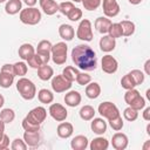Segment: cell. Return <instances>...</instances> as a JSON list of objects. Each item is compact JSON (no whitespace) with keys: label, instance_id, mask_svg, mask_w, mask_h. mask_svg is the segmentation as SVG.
<instances>
[{"label":"cell","instance_id":"cell-34","mask_svg":"<svg viewBox=\"0 0 150 150\" xmlns=\"http://www.w3.org/2000/svg\"><path fill=\"white\" fill-rule=\"evenodd\" d=\"M27 70H28V67L27 64L23 62V61H20V62H15L13 64V71H14V75L15 76H25L27 74Z\"/></svg>","mask_w":150,"mask_h":150},{"label":"cell","instance_id":"cell-1","mask_svg":"<svg viewBox=\"0 0 150 150\" xmlns=\"http://www.w3.org/2000/svg\"><path fill=\"white\" fill-rule=\"evenodd\" d=\"M71 60L75 66L84 71L95 70L97 67V59L94 49L88 45H77L71 50Z\"/></svg>","mask_w":150,"mask_h":150},{"label":"cell","instance_id":"cell-4","mask_svg":"<svg viewBox=\"0 0 150 150\" xmlns=\"http://www.w3.org/2000/svg\"><path fill=\"white\" fill-rule=\"evenodd\" d=\"M67 52H68V46L66 45V42H57L55 45H53L52 47V60L55 64H63L67 61Z\"/></svg>","mask_w":150,"mask_h":150},{"label":"cell","instance_id":"cell-20","mask_svg":"<svg viewBox=\"0 0 150 150\" xmlns=\"http://www.w3.org/2000/svg\"><path fill=\"white\" fill-rule=\"evenodd\" d=\"M59 35L61 36V39L66 40V41H71L75 36V30L74 27L67 23H62L59 27Z\"/></svg>","mask_w":150,"mask_h":150},{"label":"cell","instance_id":"cell-53","mask_svg":"<svg viewBox=\"0 0 150 150\" xmlns=\"http://www.w3.org/2000/svg\"><path fill=\"white\" fill-rule=\"evenodd\" d=\"M143 150H150V141H146V143L143 145Z\"/></svg>","mask_w":150,"mask_h":150},{"label":"cell","instance_id":"cell-7","mask_svg":"<svg viewBox=\"0 0 150 150\" xmlns=\"http://www.w3.org/2000/svg\"><path fill=\"white\" fill-rule=\"evenodd\" d=\"M73 82L67 80L62 74L61 75H55L52 77V88L55 93H64L71 88Z\"/></svg>","mask_w":150,"mask_h":150},{"label":"cell","instance_id":"cell-33","mask_svg":"<svg viewBox=\"0 0 150 150\" xmlns=\"http://www.w3.org/2000/svg\"><path fill=\"white\" fill-rule=\"evenodd\" d=\"M14 118H15V112H14L13 109L5 108L0 111V120H2L5 122V124L6 123H12L14 121Z\"/></svg>","mask_w":150,"mask_h":150},{"label":"cell","instance_id":"cell-13","mask_svg":"<svg viewBox=\"0 0 150 150\" xmlns=\"http://www.w3.org/2000/svg\"><path fill=\"white\" fill-rule=\"evenodd\" d=\"M111 144H112V148L116 150H124V149H127V146L129 144L128 136L123 132H116L112 135Z\"/></svg>","mask_w":150,"mask_h":150},{"label":"cell","instance_id":"cell-11","mask_svg":"<svg viewBox=\"0 0 150 150\" xmlns=\"http://www.w3.org/2000/svg\"><path fill=\"white\" fill-rule=\"evenodd\" d=\"M49 115H50L55 121L62 122V121H64V120L67 118L68 111H67V109H66L62 104H60V103H53V104H50V107H49Z\"/></svg>","mask_w":150,"mask_h":150},{"label":"cell","instance_id":"cell-30","mask_svg":"<svg viewBox=\"0 0 150 150\" xmlns=\"http://www.w3.org/2000/svg\"><path fill=\"white\" fill-rule=\"evenodd\" d=\"M79 114H80V117L83 121H90L95 116V109L91 105H83L80 109V112Z\"/></svg>","mask_w":150,"mask_h":150},{"label":"cell","instance_id":"cell-29","mask_svg":"<svg viewBox=\"0 0 150 150\" xmlns=\"http://www.w3.org/2000/svg\"><path fill=\"white\" fill-rule=\"evenodd\" d=\"M38 98L43 104H49L54 101V94L48 89H41L38 93Z\"/></svg>","mask_w":150,"mask_h":150},{"label":"cell","instance_id":"cell-9","mask_svg":"<svg viewBox=\"0 0 150 150\" xmlns=\"http://www.w3.org/2000/svg\"><path fill=\"white\" fill-rule=\"evenodd\" d=\"M52 42L48 40H41L38 43V48H36V54L41 57V60L43 61V63H48V61L50 60V53H52Z\"/></svg>","mask_w":150,"mask_h":150},{"label":"cell","instance_id":"cell-24","mask_svg":"<svg viewBox=\"0 0 150 150\" xmlns=\"http://www.w3.org/2000/svg\"><path fill=\"white\" fill-rule=\"evenodd\" d=\"M86 95L90 100H95L101 95V87L97 82H89L86 87Z\"/></svg>","mask_w":150,"mask_h":150},{"label":"cell","instance_id":"cell-5","mask_svg":"<svg viewBox=\"0 0 150 150\" xmlns=\"http://www.w3.org/2000/svg\"><path fill=\"white\" fill-rule=\"evenodd\" d=\"M97 110H98V114H100L103 118H107L108 121H109V120H112V118H115V117H117V116L121 115L118 108H117L112 102H109V101L102 102V103L98 105V109H97Z\"/></svg>","mask_w":150,"mask_h":150},{"label":"cell","instance_id":"cell-51","mask_svg":"<svg viewBox=\"0 0 150 150\" xmlns=\"http://www.w3.org/2000/svg\"><path fill=\"white\" fill-rule=\"evenodd\" d=\"M144 69H145V74L150 75V60H146V62L144 63Z\"/></svg>","mask_w":150,"mask_h":150},{"label":"cell","instance_id":"cell-26","mask_svg":"<svg viewBox=\"0 0 150 150\" xmlns=\"http://www.w3.org/2000/svg\"><path fill=\"white\" fill-rule=\"evenodd\" d=\"M22 9V2L21 0H8L5 6V11L9 15H14L19 13Z\"/></svg>","mask_w":150,"mask_h":150},{"label":"cell","instance_id":"cell-21","mask_svg":"<svg viewBox=\"0 0 150 150\" xmlns=\"http://www.w3.org/2000/svg\"><path fill=\"white\" fill-rule=\"evenodd\" d=\"M90 128H91V130H93L94 134H96V135H103L107 131V122L103 118H101V117L94 118L91 121Z\"/></svg>","mask_w":150,"mask_h":150},{"label":"cell","instance_id":"cell-45","mask_svg":"<svg viewBox=\"0 0 150 150\" xmlns=\"http://www.w3.org/2000/svg\"><path fill=\"white\" fill-rule=\"evenodd\" d=\"M22 128L25 131H40V125L39 124H34L29 121H27L26 118L22 120Z\"/></svg>","mask_w":150,"mask_h":150},{"label":"cell","instance_id":"cell-44","mask_svg":"<svg viewBox=\"0 0 150 150\" xmlns=\"http://www.w3.org/2000/svg\"><path fill=\"white\" fill-rule=\"evenodd\" d=\"M76 82L80 86H87L89 82H91V76L87 73H79L77 77H76Z\"/></svg>","mask_w":150,"mask_h":150},{"label":"cell","instance_id":"cell-38","mask_svg":"<svg viewBox=\"0 0 150 150\" xmlns=\"http://www.w3.org/2000/svg\"><path fill=\"white\" fill-rule=\"evenodd\" d=\"M84 9L87 11H95L101 6L102 0H82L81 1Z\"/></svg>","mask_w":150,"mask_h":150},{"label":"cell","instance_id":"cell-41","mask_svg":"<svg viewBox=\"0 0 150 150\" xmlns=\"http://www.w3.org/2000/svg\"><path fill=\"white\" fill-rule=\"evenodd\" d=\"M109 125L111 127L112 130L120 131V130L123 128V125H124V122H123L121 115L117 116V117H115V118H112V120H109Z\"/></svg>","mask_w":150,"mask_h":150},{"label":"cell","instance_id":"cell-48","mask_svg":"<svg viewBox=\"0 0 150 150\" xmlns=\"http://www.w3.org/2000/svg\"><path fill=\"white\" fill-rule=\"evenodd\" d=\"M1 71H7V73H13V74H14V71H13V64H11V63H5V64L1 67Z\"/></svg>","mask_w":150,"mask_h":150},{"label":"cell","instance_id":"cell-55","mask_svg":"<svg viewBox=\"0 0 150 150\" xmlns=\"http://www.w3.org/2000/svg\"><path fill=\"white\" fill-rule=\"evenodd\" d=\"M5 104V97L0 94V108H2V105Z\"/></svg>","mask_w":150,"mask_h":150},{"label":"cell","instance_id":"cell-19","mask_svg":"<svg viewBox=\"0 0 150 150\" xmlns=\"http://www.w3.org/2000/svg\"><path fill=\"white\" fill-rule=\"evenodd\" d=\"M112 22L110 21V19H108L107 16H100L95 20V28L98 33L101 34H107L108 30H109V27Z\"/></svg>","mask_w":150,"mask_h":150},{"label":"cell","instance_id":"cell-3","mask_svg":"<svg viewBox=\"0 0 150 150\" xmlns=\"http://www.w3.org/2000/svg\"><path fill=\"white\" fill-rule=\"evenodd\" d=\"M20 21L25 25L35 26L41 21V12L35 7H27L20 11Z\"/></svg>","mask_w":150,"mask_h":150},{"label":"cell","instance_id":"cell-60","mask_svg":"<svg viewBox=\"0 0 150 150\" xmlns=\"http://www.w3.org/2000/svg\"><path fill=\"white\" fill-rule=\"evenodd\" d=\"M6 0H0V4H2V2H5Z\"/></svg>","mask_w":150,"mask_h":150},{"label":"cell","instance_id":"cell-2","mask_svg":"<svg viewBox=\"0 0 150 150\" xmlns=\"http://www.w3.org/2000/svg\"><path fill=\"white\" fill-rule=\"evenodd\" d=\"M16 90L19 91L20 96L23 98V100H33L36 95V87L35 84L29 80V79H26V77H21L19 79V81L16 82Z\"/></svg>","mask_w":150,"mask_h":150},{"label":"cell","instance_id":"cell-12","mask_svg":"<svg viewBox=\"0 0 150 150\" xmlns=\"http://www.w3.org/2000/svg\"><path fill=\"white\" fill-rule=\"evenodd\" d=\"M101 67H102V70L104 71V73H107V74H114V73H116V70H117V68H118V62H117V60L114 57V56H111V55H109V54H107V55H104L103 57H102V61H101Z\"/></svg>","mask_w":150,"mask_h":150},{"label":"cell","instance_id":"cell-31","mask_svg":"<svg viewBox=\"0 0 150 150\" xmlns=\"http://www.w3.org/2000/svg\"><path fill=\"white\" fill-rule=\"evenodd\" d=\"M121 27H122V34L123 36H130L135 33V23L132 21L129 20H123L122 22H120Z\"/></svg>","mask_w":150,"mask_h":150},{"label":"cell","instance_id":"cell-27","mask_svg":"<svg viewBox=\"0 0 150 150\" xmlns=\"http://www.w3.org/2000/svg\"><path fill=\"white\" fill-rule=\"evenodd\" d=\"M90 150H107L109 146V142L104 137H96L90 143Z\"/></svg>","mask_w":150,"mask_h":150},{"label":"cell","instance_id":"cell-14","mask_svg":"<svg viewBox=\"0 0 150 150\" xmlns=\"http://www.w3.org/2000/svg\"><path fill=\"white\" fill-rule=\"evenodd\" d=\"M41 9L47 15H54L59 12V4L55 0H39Z\"/></svg>","mask_w":150,"mask_h":150},{"label":"cell","instance_id":"cell-58","mask_svg":"<svg viewBox=\"0 0 150 150\" xmlns=\"http://www.w3.org/2000/svg\"><path fill=\"white\" fill-rule=\"evenodd\" d=\"M73 1H74V2H81L82 0H73Z\"/></svg>","mask_w":150,"mask_h":150},{"label":"cell","instance_id":"cell-17","mask_svg":"<svg viewBox=\"0 0 150 150\" xmlns=\"http://www.w3.org/2000/svg\"><path fill=\"white\" fill-rule=\"evenodd\" d=\"M23 141L28 146H36L41 142V135L39 131H25Z\"/></svg>","mask_w":150,"mask_h":150},{"label":"cell","instance_id":"cell-15","mask_svg":"<svg viewBox=\"0 0 150 150\" xmlns=\"http://www.w3.org/2000/svg\"><path fill=\"white\" fill-rule=\"evenodd\" d=\"M74 132V127L71 123L69 122H61L59 125H57V129H56V134L60 138H69Z\"/></svg>","mask_w":150,"mask_h":150},{"label":"cell","instance_id":"cell-37","mask_svg":"<svg viewBox=\"0 0 150 150\" xmlns=\"http://www.w3.org/2000/svg\"><path fill=\"white\" fill-rule=\"evenodd\" d=\"M123 116H124V118H125L127 121L134 122V121H136L137 117H138V110H136V109H134V108H131V107H128V108L124 109Z\"/></svg>","mask_w":150,"mask_h":150},{"label":"cell","instance_id":"cell-23","mask_svg":"<svg viewBox=\"0 0 150 150\" xmlns=\"http://www.w3.org/2000/svg\"><path fill=\"white\" fill-rule=\"evenodd\" d=\"M70 146L73 150H86L88 146V138L83 135H77L70 141Z\"/></svg>","mask_w":150,"mask_h":150},{"label":"cell","instance_id":"cell-56","mask_svg":"<svg viewBox=\"0 0 150 150\" xmlns=\"http://www.w3.org/2000/svg\"><path fill=\"white\" fill-rule=\"evenodd\" d=\"M146 134L150 136V124H148V125H146Z\"/></svg>","mask_w":150,"mask_h":150},{"label":"cell","instance_id":"cell-47","mask_svg":"<svg viewBox=\"0 0 150 150\" xmlns=\"http://www.w3.org/2000/svg\"><path fill=\"white\" fill-rule=\"evenodd\" d=\"M8 146H9V137L6 134H4L2 138L0 139V150H5Z\"/></svg>","mask_w":150,"mask_h":150},{"label":"cell","instance_id":"cell-16","mask_svg":"<svg viewBox=\"0 0 150 150\" xmlns=\"http://www.w3.org/2000/svg\"><path fill=\"white\" fill-rule=\"evenodd\" d=\"M100 49L104 53H109L111 50L115 49L116 47V41L114 38H111L110 35H103L101 39H100Z\"/></svg>","mask_w":150,"mask_h":150},{"label":"cell","instance_id":"cell-46","mask_svg":"<svg viewBox=\"0 0 150 150\" xmlns=\"http://www.w3.org/2000/svg\"><path fill=\"white\" fill-rule=\"evenodd\" d=\"M27 144L23 139H20V138H15L12 144H11V149L12 150H26L27 149Z\"/></svg>","mask_w":150,"mask_h":150},{"label":"cell","instance_id":"cell-39","mask_svg":"<svg viewBox=\"0 0 150 150\" xmlns=\"http://www.w3.org/2000/svg\"><path fill=\"white\" fill-rule=\"evenodd\" d=\"M27 63H28V66L30 67V68H34V69H38L40 66H42V64H45L43 63V61L41 60V57L35 53L30 59H28L27 60Z\"/></svg>","mask_w":150,"mask_h":150},{"label":"cell","instance_id":"cell-8","mask_svg":"<svg viewBox=\"0 0 150 150\" xmlns=\"http://www.w3.org/2000/svg\"><path fill=\"white\" fill-rule=\"evenodd\" d=\"M47 117V110L43 107H35L34 109H32L27 115H26V120L34 123V124H39L41 125L42 122H45Z\"/></svg>","mask_w":150,"mask_h":150},{"label":"cell","instance_id":"cell-25","mask_svg":"<svg viewBox=\"0 0 150 150\" xmlns=\"http://www.w3.org/2000/svg\"><path fill=\"white\" fill-rule=\"evenodd\" d=\"M53 75H54V70L50 66H48V63H45V64H42L38 68V76L42 81L50 80L53 77Z\"/></svg>","mask_w":150,"mask_h":150},{"label":"cell","instance_id":"cell-57","mask_svg":"<svg viewBox=\"0 0 150 150\" xmlns=\"http://www.w3.org/2000/svg\"><path fill=\"white\" fill-rule=\"evenodd\" d=\"M146 97H148V100H150V89L146 90Z\"/></svg>","mask_w":150,"mask_h":150},{"label":"cell","instance_id":"cell-36","mask_svg":"<svg viewBox=\"0 0 150 150\" xmlns=\"http://www.w3.org/2000/svg\"><path fill=\"white\" fill-rule=\"evenodd\" d=\"M108 35H110L111 38L114 39H117V38H121L123 34H122V27L118 22L116 23H111L110 27H109V30H108Z\"/></svg>","mask_w":150,"mask_h":150},{"label":"cell","instance_id":"cell-6","mask_svg":"<svg viewBox=\"0 0 150 150\" xmlns=\"http://www.w3.org/2000/svg\"><path fill=\"white\" fill-rule=\"evenodd\" d=\"M76 36L82 40V41H91L94 35H93V28H91V22L88 19L81 20L77 30H76Z\"/></svg>","mask_w":150,"mask_h":150},{"label":"cell","instance_id":"cell-32","mask_svg":"<svg viewBox=\"0 0 150 150\" xmlns=\"http://www.w3.org/2000/svg\"><path fill=\"white\" fill-rule=\"evenodd\" d=\"M79 73H80V71H79L77 68H75V67H73V66H68V67H66V68L63 69L62 75H63L67 80H69L70 82H74V81H76V77H77Z\"/></svg>","mask_w":150,"mask_h":150},{"label":"cell","instance_id":"cell-10","mask_svg":"<svg viewBox=\"0 0 150 150\" xmlns=\"http://www.w3.org/2000/svg\"><path fill=\"white\" fill-rule=\"evenodd\" d=\"M103 13L107 18H115L120 13V5L116 0H103L102 2Z\"/></svg>","mask_w":150,"mask_h":150},{"label":"cell","instance_id":"cell-52","mask_svg":"<svg viewBox=\"0 0 150 150\" xmlns=\"http://www.w3.org/2000/svg\"><path fill=\"white\" fill-rule=\"evenodd\" d=\"M5 132V122L2 120H0V134Z\"/></svg>","mask_w":150,"mask_h":150},{"label":"cell","instance_id":"cell-18","mask_svg":"<svg viewBox=\"0 0 150 150\" xmlns=\"http://www.w3.org/2000/svg\"><path fill=\"white\" fill-rule=\"evenodd\" d=\"M81 100H82L81 94H80L79 91H76V90H70V91L67 93L66 96H64V103H66L68 107H71V108L77 107V105L81 103Z\"/></svg>","mask_w":150,"mask_h":150},{"label":"cell","instance_id":"cell-49","mask_svg":"<svg viewBox=\"0 0 150 150\" xmlns=\"http://www.w3.org/2000/svg\"><path fill=\"white\" fill-rule=\"evenodd\" d=\"M143 120L150 121V107H146L143 111Z\"/></svg>","mask_w":150,"mask_h":150},{"label":"cell","instance_id":"cell-54","mask_svg":"<svg viewBox=\"0 0 150 150\" xmlns=\"http://www.w3.org/2000/svg\"><path fill=\"white\" fill-rule=\"evenodd\" d=\"M129 2H130L131 5H138V4L142 2V0H129Z\"/></svg>","mask_w":150,"mask_h":150},{"label":"cell","instance_id":"cell-40","mask_svg":"<svg viewBox=\"0 0 150 150\" xmlns=\"http://www.w3.org/2000/svg\"><path fill=\"white\" fill-rule=\"evenodd\" d=\"M121 86H122V88H124L125 90L132 89V88L136 87L134 80L131 79V76H130L129 74H127V75H124V76L122 77V80H121Z\"/></svg>","mask_w":150,"mask_h":150},{"label":"cell","instance_id":"cell-50","mask_svg":"<svg viewBox=\"0 0 150 150\" xmlns=\"http://www.w3.org/2000/svg\"><path fill=\"white\" fill-rule=\"evenodd\" d=\"M23 2L28 6V7H34L38 2V0H23Z\"/></svg>","mask_w":150,"mask_h":150},{"label":"cell","instance_id":"cell-28","mask_svg":"<svg viewBox=\"0 0 150 150\" xmlns=\"http://www.w3.org/2000/svg\"><path fill=\"white\" fill-rule=\"evenodd\" d=\"M14 74L13 73H7V71H1L0 70V87L1 88H9L13 82H14Z\"/></svg>","mask_w":150,"mask_h":150},{"label":"cell","instance_id":"cell-43","mask_svg":"<svg viewBox=\"0 0 150 150\" xmlns=\"http://www.w3.org/2000/svg\"><path fill=\"white\" fill-rule=\"evenodd\" d=\"M67 18L70 20V21H79L81 18H82V11L77 7H74L68 14H67Z\"/></svg>","mask_w":150,"mask_h":150},{"label":"cell","instance_id":"cell-35","mask_svg":"<svg viewBox=\"0 0 150 150\" xmlns=\"http://www.w3.org/2000/svg\"><path fill=\"white\" fill-rule=\"evenodd\" d=\"M128 74L131 76V79L134 80V82H135L136 86H139V84H142V83L144 82L145 75H144V73H143L142 70H139V69H134V70H131V71L128 73Z\"/></svg>","mask_w":150,"mask_h":150},{"label":"cell","instance_id":"cell-42","mask_svg":"<svg viewBox=\"0 0 150 150\" xmlns=\"http://www.w3.org/2000/svg\"><path fill=\"white\" fill-rule=\"evenodd\" d=\"M74 7H75V6H74L73 2H70V1H63V2H61V4L59 5V12H60L61 14H63V15L67 16V14H68Z\"/></svg>","mask_w":150,"mask_h":150},{"label":"cell","instance_id":"cell-59","mask_svg":"<svg viewBox=\"0 0 150 150\" xmlns=\"http://www.w3.org/2000/svg\"><path fill=\"white\" fill-rule=\"evenodd\" d=\"M4 134H5V132H4ZM4 134H0V139L2 138V136H4Z\"/></svg>","mask_w":150,"mask_h":150},{"label":"cell","instance_id":"cell-22","mask_svg":"<svg viewBox=\"0 0 150 150\" xmlns=\"http://www.w3.org/2000/svg\"><path fill=\"white\" fill-rule=\"evenodd\" d=\"M18 53H19V56H20L21 60L27 61L28 59H30L35 54V49H34V47L30 43H22L19 47Z\"/></svg>","mask_w":150,"mask_h":150}]
</instances>
